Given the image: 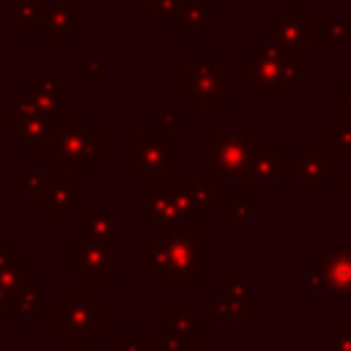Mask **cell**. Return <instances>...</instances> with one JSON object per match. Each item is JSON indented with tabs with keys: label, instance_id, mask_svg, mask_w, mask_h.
<instances>
[{
	"label": "cell",
	"instance_id": "1",
	"mask_svg": "<svg viewBox=\"0 0 351 351\" xmlns=\"http://www.w3.org/2000/svg\"><path fill=\"white\" fill-rule=\"evenodd\" d=\"M203 258H206V236L197 230L184 233H159L151 244L140 250V266L154 274L156 282H178V280H203Z\"/></svg>",
	"mask_w": 351,
	"mask_h": 351
},
{
	"label": "cell",
	"instance_id": "2",
	"mask_svg": "<svg viewBox=\"0 0 351 351\" xmlns=\"http://www.w3.org/2000/svg\"><path fill=\"white\" fill-rule=\"evenodd\" d=\"M104 296L101 293H58L52 307L55 332L66 335L74 346L93 343L96 335L104 332Z\"/></svg>",
	"mask_w": 351,
	"mask_h": 351
},
{
	"label": "cell",
	"instance_id": "3",
	"mask_svg": "<svg viewBox=\"0 0 351 351\" xmlns=\"http://www.w3.org/2000/svg\"><path fill=\"white\" fill-rule=\"evenodd\" d=\"M52 156H55V176H69L71 170H90L93 159L104 156V134L93 132L90 121L60 123Z\"/></svg>",
	"mask_w": 351,
	"mask_h": 351
},
{
	"label": "cell",
	"instance_id": "4",
	"mask_svg": "<svg viewBox=\"0 0 351 351\" xmlns=\"http://www.w3.org/2000/svg\"><path fill=\"white\" fill-rule=\"evenodd\" d=\"M178 165H181V156H178V145L176 143H167L156 132L132 134V140H129V167L134 173H140L143 181L156 184L167 173L178 170Z\"/></svg>",
	"mask_w": 351,
	"mask_h": 351
},
{
	"label": "cell",
	"instance_id": "5",
	"mask_svg": "<svg viewBox=\"0 0 351 351\" xmlns=\"http://www.w3.org/2000/svg\"><path fill=\"white\" fill-rule=\"evenodd\" d=\"M118 258V236L80 239L66 250V266L77 271L82 282H112Z\"/></svg>",
	"mask_w": 351,
	"mask_h": 351
},
{
	"label": "cell",
	"instance_id": "6",
	"mask_svg": "<svg viewBox=\"0 0 351 351\" xmlns=\"http://www.w3.org/2000/svg\"><path fill=\"white\" fill-rule=\"evenodd\" d=\"M5 129L14 132V137L30 151V156H52L60 121L38 115L27 104V99H22L16 107L5 110Z\"/></svg>",
	"mask_w": 351,
	"mask_h": 351
},
{
	"label": "cell",
	"instance_id": "7",
	"mask_svg": "<svg viewBox=\"0 0 351 351\" xmlns=\"http://www.w3.org/2000/svg\"><path fill=\"white\" fill-rule=\"evenodd\" d=\"M255 145L252 134H206L203 137V165L217 176V181L241 178L250 148Z\"/></svg>",
	"mask_w": 351,
	"mask_h": 351
},
{
	"label": "cell",
	"instance_id": "8",
	"mask_svg": "<svg viewBox=\"0 0 351 351\" xmlns=\"http://www.w3.org/2000/svg\"><path fill=\"white\" fill-rule=\"evenodd\" d=\"M228 77L214 69V63H195V69L181 74V90L189 93L192 104L197 107H222L228 101Z\"/></svg>",
	"mask_w": 351,
	"mask_h": 351
},
{
	"label": "cell",
	"instance_id": "9",
	"mask_svg": "<svg viewBox=\"0 0 351 351\" xmlns=\"http://www.w3.org/2000/svg\"><path fill=\"white\" fill-rule=\"evenodd\" d=\"M255 315V296L247 288V282H219L217 285V302L206 310V321H247Z\"/></svg>",
	"mask_w": 351,
	"mask_h": 351
},
{
	"label": "cell",
	"instance_id": "10",
	"mask_svg": "<svg viewBox=\"0 0 351 351\" xmlns=\"http://www.w3.org/2000/svg\"><path fill=\"white\" fill-rule=\"evenodd\" d=\"M315 271L324 280V293H351V247H329L326 255L315 263Z\"/></svg>",
	"mask_w": 351,
	"mask_h": 351
},
{
	"label": "cell",
	"instance_id": "11",
	"mask_svg": "<svg viewBox=\"0 0 351 351\" xmlns=\"http://www.w3.org/2000/svg\"><path fill=\"white\" fill-rule=\"evenodd\" d=\"M291 178L293 184H299L307 195H313L318 186H324L329 181V167L326 159L315 151V145H304V151L299 156H293L291 162Z\"/></svg>",
	"mask_w": 351,
	"mask_h": 351
},
{
	"label": "cell",
	"instance_id": "12",
	"mask_svg": "<svg viewBox=\"0 0 351 351\" xmlns=\"http://www.w3.org/2000/svg\"><path fill=\"white\" fill-rule=\"evenodd\" d=\"M38 195H41V206L49 208L55 219H66L69 211L80 206V184L66 176H55L52 181H44Z\"/></svg>",
	"mask_w": 351,
	"mask_h": 351
},
{
	"label": "cell",
	"instance_id": "13",
	"mask_svg": "<svg viewBox=\"0 0 351 351\" xmlns=\"http://www.w3.org/2000/svg\"><path fill=\"white\" fill-rule=\"evenodd\" d=\"M277 170H280L277 145L255 143V145L250 148V156H247L241 181H258V184H266V181H274V178H277Z\"/></svg>",
	"mask_w": 351,
	"mask_h": 351
},
{
	"label": "cell",
	"instance_id": "14",
	"mask_svg": "<svg viewBox=\"0 0 351 351\" xmlns=\"http://www.w3.org/2000/svg\"><path fill=\"white\" fill-rule=\"evenodd\" d=\"M80 219V239H110L115 233L118 211L112 206H85L77 214Z\"/></svg>",
	"mask_w": 351,
	"mask_h": 351
},
{
	"label": "cell",
	"instance_id": "15",
	"mask_svg": "<svg viewBox=\"0 0 351 351\" xmlns=\"http://www.w3.org/2000/svg\"><path fill=\"white\" fill-rule=\"evenodd\" d=\"M8 307H14L16 318H22V321H38L44 315V288H41V282H33V280L22 282L14 291Z\"/></svg>",
	"mask_w": 351,
	"mask_h": 351
},
{
	"label": "cell",
	"instance_id": "16",
	"mask_svg": "<svg viewBox=\"0 0 351 351\" xmlns=\"http://www.w3.org/2000/svg\"><path fill=\"white\" fill-rule=\"evenodd\" d=\"M329 156L348 159L351 156V115L340 121H329Z\"/></svg>",
	"mask_w": 351,
	"mask_h": 351
},
{
	"label": "cell",
	"instance_id": "17",
	"mask_svg": "<svg viewBox=\"0 0 351 351\" xmlns=\"http://www.w3.org/2000/svg\"><path fill=\"white\" fill-rule=\"evenodd\" d=\"M151 346H154V351H186L192 346V335L178 332V329L170 326V329L156 332L154 340H151Z\"/></svg>",
	"mask_w": 351,
	"mask_h": 351
},
{
	"label": "cell",
	"instance_id": "18",
	"mask_svg": "<svg viewBox=\"0 0 351 351\" xmlns=\"http://www.w3.org/2000/svg\"><path fill=\"white\" fill-rule=\"evenodd\" d=\"M167 321H170L173 329L186 332V335L203 332V326H206V318H195V313L189 307H170L167 310Z\"/></svg>",
	"mask_w": 351,
	"mask_h": 351
},
{
	"label": "cell",
	"instance_id": "19",
	"mask_svg": "<svg viewBox=\"0 0 351 351\" xmlns=\"http://www.w3.org/2000/svg\"><path fill=\"white\" fill-rule=\"evenodd\" d=\"M44 186V173L38 167H22L16 173V192L19 195H33V192H41Z\"/></svg>",
	"mask_w": 351,
	"mask_h": 351
},
{
	"label": "cell",
	"instance_id": "20",
	"mask_svg": "<svg viewBox=\"0 0 351 351\" xmlns=\"http://www.w3.org/2000/svg\"><path fill=\"white\" fill-rule=\"evenodd\" d=\"M228 217L233 222H247L255 217V200L250 195H233L228 203Z\"/></svg>",
	"mask_w": 351,
	"mask_h": 351
},
{
	"label": "cell",
	"instance_id": "21",
	"mask_svg": "<svg viewBox=\"0 0 351 351\" xmlns=\"http://www.w3.org/2000/svg\"><path fill=\"white\" fill-rule=\"evenodd\" d=\"M104 351H154V346H151V343H145L140 335L126 332V335H118V340H115V343H110Z\"/></svg>",
	"mask_w": 351,
	"mask_h": 351
},
{
	"label": "cell",
	"instance_id": "22",
	"mask_svg": "<svg viewBox=\"0 0 351 351\" xmlns=\"http://www.w3.org/2000/svg\"><path fill=\"white\" fill-rule=\"evenodd\" d=\"M154 123H156V134H170V132H176L178 129V110H173V107H167V110H156L154 112Z\"/></svg>",
	"mask_w": 351,
	"mask_h": 351
},
{
	"label": "cell",
	"instance_id": "23",
	"mask_svg": "<svg viewBox=\"0 0 351 351\" xmlns=\"http://www.w3.org/2000/svg\"><path fill=\"white\" fill-rule=\"evenodd\" d=\"M332 351H351V321H340V329L329 335Z\"/></svg>",
	"mask_w": 351,
	"mask_h": 351
},
{
	"label": "cell",
	"instance_id": "24",
	"mask_svg": "<svg viewBox=\"0 0 351 351\" xmlns=\"http://www.w3.org/2000/svg\"><path fill=\"white\" fill-rule=\"evenodd\" d=\"M302 285H304V291H310V293H324V280H321V274L315 271V266L302 277Z\"/></svg>",
	"mask_w": 351,
	"mask_h": 351
},
{
	"label": "cell",
	"instance_id": "25",
	"mask_svg": "<svg viewBox=\"0 0 351 351\" xmlns=\"http://www.w3.org/2000/svg\"><path fill=\"white\" fill-rule=\"evenodd\" d=\"M340 189H343V195L351 197V170H343L340 173Z\"/></svg>",
	"mask_w": 351,
	"mask_h": 351
},
{
	"label": "cell",
	"instance_id": "26",
	"mask_svg": "<svg viewBox=\"0 0 351 351\" xmlns=\"http://www.w3.org/2000/svg\"><path fill=\"white\" fill-rule=\"evenodd\" d=\"M186 351H217V346H211V343H192Z\"/></svg>",
	"mask_w": 351,
	"mask_h": 351
},
{
	"label": "cell",
	"instance_id": "27",
	"mask_svg": "<svg viewBox=\"0 0 351 351\" xmlns=\"http://www.w3.org/2000/svg\"><path fill=\"white\" fill-rule=\"evenodd\" d=\"M343 96H346V115H351V85L343 88Z\"/></svg>",
	"mask_w": 351,
	"mask_h": 351
},
{
	"label": "cell",
	"instance_id": "28",
	"mask_svg": "<svg viewBox=\"0 0 351 351\" xmlns=\"http://www.w3.org/2000/svg\"><path fill=\"white\" fill-rule=\"evenodd\" d=\"M5 247H8V241H5V236L0 233V258H3V252H5Z\"/></svg>",
	"mask_w": 351,
	"mask_h": 351
},
{
	"label": "cell",
	"instance_id": "29",
	"mask_svg": "<svg viewBox=\"0 0 351 351\" xmlns=\"http://www.w3.org/2000/svg\"><path fill=\"white\" fill-rule=\"evenodd\" d=\"M340 302H343L346 307H351V293H346V296H340Z\"/></svg>",
	"mask_w": 351,
	"mask_h": 351
},
{
	"label": "cell",
	"instance_id": "30",
	"mask_svg": "<svg viewBox=\"0 0 351 351\" xmlns=\"http://www.w3.org/2000/svg\"><path fill=\"white\" fill-rule=\"evenodd\" d=\"M277 351H293V348H291V346H288V343H282V346H280V348H277Z\"/></svg>",
	"mask_w": 351,
	"mask_h": 351
},
{
	"label": "cell",
	"instance_id": "31",
	"mask_svg": "<svg viewBox=\"0 0 351 351\" xmlns=\"http://www.w3.org/2000/svg\"><path fill=\"white\" fill-rule=\"evenodd\" d=\"M3 313H5V310H3V307H0V318H3Z\"/></svg>",
	"mask_w": 351,
	"mask_h": 351
}]
</instances>
